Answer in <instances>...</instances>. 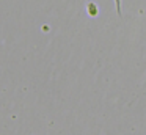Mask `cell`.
Segmentation results:
<instances>
[{
    "mask_svg": "<svg viewBox=\"0 0 146 135\" xmlns=\"http://www.w3.org/2000/svg\"><path fill=\"white\" fill-rule=\"evenodd\" d=\"M115 2V8H116V13H118V16H123V9H121V0H113Z\"/></svg>",
    "mask_w": 146,
    "mask_h": 135,
    "instance_id": "7a4b0ae2",
    "label": "cell"
},
{
    "mask_svg": "<svg viewBox=\"0 0 146 135\" xmlns=\"http://www.w3.org/2000/svg\"><path fill=\"white\" fill-rule=\"evenodd\" d=\"M88 14L90 16H96V14H98V6H96L94 3H91V2L88 3Z\"/></svg>",
    "mask_w": 146,
    "mask_h": 135,
    "instance_id": "6da1fadb",
    "label": "cell"
}]
</instances>
